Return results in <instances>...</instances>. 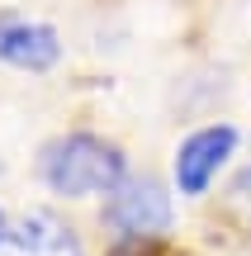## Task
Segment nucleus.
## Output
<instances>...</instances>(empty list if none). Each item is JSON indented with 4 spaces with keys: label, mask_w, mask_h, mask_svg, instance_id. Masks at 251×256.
I'll list each match as a JSON object with an SVG mask.
<instances>
[{
    "label": "nucleus",
    "mask_w": 251,
    "mask_h": 256,
    "mask_svg": "<svg viewBox=\"0 0 251 256\" xmlns=\"http://www.w3.org/2000/svg\"><path fill=\"white\" fill-rule=\"evenodd\" d=\"M128 176V152L100 133H57L38 152V180L62 200L109 194Z\"/></svg>",
    "instance_id": "f257e3e1"
},
{
    "label": "nucleus",
    "mask_w": 251,
    "mask_h": 256,
    "mask_svg": "<svg viewBox=\"0 0 251 256\" xmlns=\"http://www.w3.org/2000/svg\"><path fill=\"white\" fill-rule=\"evenodd\" d=\"M171 218H176L171 190L157 176H133V171L104 194V209H100V223L119 242H152L171 232Z\"/></svg>",
    "instance_id": "f03ea898"
},
{
    "label": "nucleus",
    "mask_w": 251,
    "mask_h": 256,
    "mask_svg": "<svg viewBox=\"0 0 251 256\" xmlns=\"http://www.w3.org/2000/svg\"><path fill=\"white\" fill-rule=\"evenodd\" d=\"M237 142H242V133H237L233 124L190 128L176 142V156H171V185H176V194L204 200V194L214 190V180L228 171V162L237 156Z\"/></svg>",
    "instance_id": "7ed1b4c3"
},
{
    "label": "nucleus",
    "mask_w": 251,
    "mask_h": 256,
    "mask_svg": "<svg viewBox=\"0 0 251 256\" xmlns=\"http://www.w3.org/2000/svg\"><path fill=\"white\" fill-rule=\"evenodd\" d=\"M0 62L14 72H52L62 62V38L43 19L0 10Z\"/></svg>",
    "instance_id": "20e7f679"
},
{
    "label": "nucleus",
    "mask_w": 251,
    "mask_h": 256,
    "mask_svg": "<svg viewBox=\"0 0 251 256\" xmlns=\"http://www.w3.org/2000/svg\"><path fill=\"white\" fill-rule=\"evenodd\" d=\"M0 256H85V242L62 214L52 209H28L9 223V238Z\"/></svg>",
    "instance_id": "39448f33"
},
{
    "label": "nucleus",
    "mask_w": 251,
    "mask_h": 256,
    "mask_svg": "<svg viewBox=\"0 0 251 256\" xmlns=\"http://www.w3.org/2000/svg\"><path fill=\"white\" fill-rule=\"evenodd\" d=\"M5 238H9V218H5V209H0V247H5Z\"/></svg>",
    "instance_id": "423d86ee"
}]
</instances>
